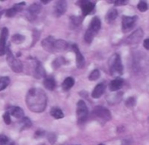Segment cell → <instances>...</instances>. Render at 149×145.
Masks as SVG:
<instances>
[{"mask_svg": "<svg viewBox=\"0 0 149 145\" xmlns=\"http://www.w3.org/2000/svg\"><path fill=\"white\" fill-rule=\"evenodd\" d=\"M83 18H84L83 17H74V16H72V17H71V21H72V25L78 26V25H79L81 24Z\"/></svg>", "mask_w": 149, "mask_h": 145, "instance_id": "cell-32", "label": "cell"}, {"mask_svg": "<svg viewBox=\"0 0 149 145\" xmlns=\"http://www.w3.org/2000/svg\"><path fill=\"white\" fill-rule=\"evenodd\" d=\"M8 145H15V144H14V143H11V142H10V143L8 144Z\"/></svg>", "mask_w": 149, "mask_h": 145, "instance_id": "cell-42", "label": "cell"}, {"mask_svg": "<svg viewBox=\"0 0 149 145\" xmlns=\"http://www.w3.org/2000/svg\"><path fill=\"white\" fill-rule=\"evenodd\" d=\"M25 5V3L24 2H22V3H18L17 4H15L14 6H12L11 8L8 9L6 11H5V16L8 17V18H11L13 16H15L18 11H20L22 10V8Z\"/></svg>", "mask_w": 149, "mask_h": 145, "instance_id": "cell-15", "label": "cell"}, {"mask_svg": "<svg viewBox=\"0 0 149 145\" xmlns=\"http://www.w3.org/2000/svg\"><path fill=\"white\" fill-rule=\"evenodd\" d=\"M9 112L10 115H11L17 119H22L24 117V112L20 107H12Z\"/></svg>", "mask_w": 149, "mask_h": 145, "instance_id": "cell-18", "label": "cell"}, {"mask_svg": "<svg viewBox=\"0 0 149 145\" xmlns=\"http://www.w3.org/2000/svg\"><path fill=\"white\" fill-rule=\"evenodd\" d=\"M137 8H138V10H139L140 11H141V12H145V11H148V3H147L146 1H141V2L138 4Z\"/></svg>", "mask_w": 149, "mask_h": 145, "instance_id": "cell-31", "label": "cell"}, {"mask_svg": "<svg viewBox=\"0 0 149 145\" xmlns=\"http://www.w3.org/2000/svg\"><path fill=\"white\" fill-rule=\"evenodd\" d=\"M136 104V101L134 97H129L127 101H126V106L127 108H133L134 107Z\"/></svg>", "mask_w": 149, "mask_h": 145, "instance_id": "cell-33", "label": "cell"}, {"mask_svg": "<svg viewBox=\"0 0 149 145\" xmlns=\"http://www.w3.org/2000/svg\"><path fill=\"white\" fill-rule=\"evenodd\" d=\"M74 79L72 78V77H67V78H65V81H63V83H62V89L64 90V91H68V90H70L72 87H73V85H74Z\"/></svg>", "mask_w": 149, "mask_h": 145, "instance_id": "cell-22", "label": "cell"}, {"mask_svg": "<svg viewBox=\"0 0 149 145\" xmlns=\"http://www.w3.org/2000/svg\"><path fill=\"white\" fill-rule=\"evenodd\" d=\"M44 86L48 90H53L56 88V82L53 77H47L44 81Z\"/></svg>", "mask_w": 149, "mask_h": 145, "instance_id": "cell-23", "label": "cell"}, {"mask_svg": "<svg viewBox=\"0 0 149 145\" xmlns=\"http://www.w3.org/2000/svg\"><path fill=\"white\" fill-rule=\"evenodd\" d=\"M9 31L6 27H3L0 33V56H3L6 53V41L8 38Z\"/></svg>", "mask_w": 149, "mask_h": 145, "instance_id": "cell-11", "label": "cell"}, {"mask_svg": "<svg viewBox=\"0 0 149 145\" xmlns=\"http://www.w3.org/2000/svg\"><path fill=\"white\" fill-rule=\"evenodd\" d=\"M10 84V78L7 76L0 77V91H3L5 89L8 85Z\"/></svg>", "mask_w": 149, "mask_h": 145, "instance_id": "cell-28", "label": "cell"}, {"mask_svg": "<svg viewBox=\"0 0 149 145\" xmlns=\"http://www.w3.org/2000/svg\"><path fill=\"white\" fill-rule=\"evenodd\" d=\"M21 55V53H17V57H19Z\"/></svg>", "mask_w": 149, "mask_h": 145, "instance_id": "cell-43", "label": "cell"}, {"mask_svg": "<svg viewBox=\"0 0 149 145\" xmlns=\"http://www.w3.org/2000/svg\"><path fill=\"white\" fill-rule=\"evenodd\" d=\"M41 3L44 4H49L50 3V0H42Z\"/></svg>", "mask_w": 149, "mask_h": 145, "instance_id": "cell-40", "label": "cell"}, {"mask_svg": "<svg viewBox=\"0 0 149 145\" xmlns=\"http://www.w3.org/2000/svg\"><path fill=\"white\" fill-rule=\"evenodd\" d=\"M72 50L75 53V55H76L77 67L78 68H83L84 66H85V58H84V56L80 53V51H79V47H78V46L76 44H73L72 46Z\"/></svg>", "mask_w": 149, "mask_h": 145, "instance_id": "cell-13", "label": "cell"}, {"mask_svg": "<svg viewBox=\"0 0 149 145\" xmlns=\"http://www.w3.org/2000/svg\"><path fill=\"white\" fill-rule=\"evenodd\" d=\"M3 11H0V18H1V17H2V15H3Z\"/></svg>", "mask_w": 149, "mask_h": 145, "instance_id": "cell-41", "label": "cell"}, {"mask_svg": "<svg viewBox=\"0 0 149 145\" xmlns=\"http://www.w3.org/2000/svg\"><path fill=\"white\" fill-rule=\"evenodd\" d=\"M138 20V17L137 16H123L122 17V20H121V29L123 31V32H127L129 31H131L135 23Z\"/></svg>", "mask_w": 149, "mask_h": 145, "instance_id": "cell-6", "label": "cell"}, {"mask_svg": "<svg viewBox=\"0 0 149 145\" xmlns=\"http://www.w3.org/2000/svg\"><path fill=\"white\" fill-rule=\"evenodd\" d=\"M50 114L55 119H61V118H64V116H65L63 111L59 108H55V107L51 109Z\"/></svg>", "mask_w": 149, "mask_h": 145, "instance_id": "cell-24", "label": "cell"}, {"mask_svg": "<svg viewBox=\"0 0 149 145\" xmlns=\"http://www.w3.org/2000/svg\"><path fill=\"white\" fill-rule=\"evenodd\" d=\"M55 41L56 39L52 36L46 37L42 40V47L48 53H55Z\"/></svg>", "mask_w": 149, "mask_h": 145, "instance_id": "cell-10", "label": "cell"}, {"mask_svg": "<svg viewBox=\"0 0 149 145\" xmlns=\"http://www.w3.org/2000/svg\"><path fill=\"white\" fill-rule=\"evenodd\" d=\"M91 116H93V118L99 119L103 122H108L112 118L111 112L107 108L102 107V106H98V107L94 108Z\"/></svg>", "mask_w": 149, "mask_h": 145, "instance_id": "cell-4", "label": "cell"}, {"mask_svg": "<svg viewBox=\"0 0 149 145\" xmlns=\"http://www.w3.org/2000/svg\"><path fill=\"white\" fill-rule=\"evenodd\" d=\"M76 114H77L78 122L79 123H86V121L87 120V117H88V109H87V106L84 101H82V100L79 101V102L77 104Z\"/></svg>", "mask_w": 149, "mask_h": 145, "instance_id": "cell-5", "label": "cell"}, {"mask_svg": "<svg viewBox=\"0 0 149 145\" xmlns=\"http://www.w3.org/2000/svg\"><path fill=\"white\" fill-rule=\"evenodd\" d=\"M24 40H25V37L24 35H22V34H19V33L14 34L11 37V42L16 44V45L22 44Z\"/></svg>", "mask_w": 149, "mask_h": 145, "instance_id": "cell-25", "label": "cell"}, {"mask_svg": "<svg viewBox=\"0 0 149 145\" xmlns=\"http://www.w3.org/2000/svg\"><path fill=\"white\" fill-rule=\"evenodd\" d=\"M69 45L66 41L63 39H56L55 41V52L65 51L68 48Z\"/></svg>", "mask_w": 149, "mask_h": 145, "instance_id": "cell-21", "label": "cell"}, {"mask_svg": "<svg viewBox=\"0 0 149 145\" xmlns=\"http://www.w3.org/2000/svg\"><path fill=\"white\" fill-rule=\"evenodd\" d=\"M66 62H65V60L62 57H59V58H57L55 59L52 63V67L53 69H58V67H60L62 65H65Z\"/></svg>", "mask_w": 149, "mask_h": 145, "instance_id": "cell-27", "label": "cell"}, {"mask_svg": "<svg viewBox=\"0 0 149 145\" xmlns=\"http://www.w3.org/2000/svg\"><path fill=\"white\" fill-rule=\"evenodd\" d=\"M118 17V11L115 8H112L110 9L107 15H106V22L108 23V24H111L113 23Z\"/></svg>", "mask_w": 149, "mask_h": 145, "instance_id": "cell-20", "label": "cell"}, {"mask_svg": "<svg viewBox=\"0 0 149 145\" xmlns=\"http://www.w3.org/2000/svg\"><path fill=\"white\" fill-rule=\"evenodd\" d=\"M105 89H106V86H105L104 83H100V84H98V85L94 88V89H93V93H92V97H93V99H99V98L101 97L102 95L104 94Z\"/></svg>", "mask_w": 149, "mask_h": 145, "instance_id": "cell-16", "label": "cell"}, {"mask_svg": "<svg viewBox=\"0 0 149 145\" xmlns=\"http://www.w3.org/2000/svg\"><path fill=\"white\" fill-rule=\"evenodd\" d=\"M33 74L37 79L44 78L46 75V73H45V70L43 65L39 61H38L37 60H35V66H34Z\"/></svg>", "mask_w": 149, "mask_h": 145, "instance_id": "cell-14", "label": "cell"}, {"mask_svg": "<svg viewBox=\"0 0 149 145\" xmlns=\"http://www.w3.org/2000/svg\"><path fill=\"white\" fill-rule=\"evenodd\" d=\"M45 134V131H43L42 130H38L36 133H35V137H40Z\"/></svg>", "mask_w": 149, "mask_h": 145, "instance_id": "cell-38", "label": "cell"}, {"mask_svg": "<svg viewBox=\"0 0 149 145\" xmlns=\"http://www.w3.org/2000/svg\"><path fill=\"white\" fill-rule=\"evenodd\" d=\"M3 121H4L5 124H7V125L10 124L11 119H10V112H9V111H6V112L3 114Z\"/></svg>", "mask_w": 149, "mask_h": 145, "instance_id": "cell-34", "label": "cell"}, {"mask_svg": "<svg viewBox=\"0 0 149 145\" xmlns=\"http://www.w3.org/2000/svg\"><path fill=\"white\" fill-rule=\"evenodd\" d=\"M114 4L115 5H125L128 3V1H126V0H116V1H113Z\"/></svg>", "mask_w": 149, "mask_h": 145, "instance_id": "cell-37", "label": "cell"}, {"mask_svg": "<svg viewBox=\"0 0 149 145\" xmlns=\"http://www.w3.org/2000/svg\"><path fill=\"white\" fill-rule=\"evenodd\" d=\"M41 4H37V3H34L32 4L31 5L29 6L28 8V18L30 20H33L36 18V17L38 16V14L40 13L41 11Z\"/></svg>", "mask_w": 149, "mask_h": 145, "instance_id": "cell-12", "label": "cell"}, {"mask_svg": "<svg viewBox=\"0 0 149 145\" xmlns=\"http://www.w3.org/2000/svg\"><path fill=\"white\" fill-rule=\"evenodd\" d=\"M66 9H67V4L65 1H62V0L57 1L53 7V15L56 18H59L63 14H65Z\"/></svg>", "mask_w": 149, "mask_h": 145, "instance_id": "cell-9", "label": "cell"}, {"mask_svg": "<svg viewBox=\"0 0 149 145\" xmlns=\"http://www.w3.org/2000/svg\"><path fill=\"white\" fill-rule=\"evenodd\" d=\"M38 38H39V32L38 30H33V40H32L31 46H33L37 42Z\"/></svg>", "mask_w": 149, "mask_h": 145, "instance_id": "cell-36", "label": "cell"}, {"mask_svg": "<svg viewBox=\"0 0 149 145\" xmlns=\"http://www.w3.org/2000/svg\"><path fill=\"white\" fill-rule=\"evenodd\" d=\"M109 71L113 76L121 75L123 74V66L119 54H113L109 60Z\"/></svg>", "mask_w": 149, "mask_h": 145, "instance_id": "cell-2", "label": "cell"}, {"mask_svg": "<svg viewBox=\"0 0 149 145\" xmlns=\"http://www.w3.org/2000/svg\"><path fill=\"white\" fill-rule=\"evenodd\" d=\"M10 143L9 138L4 135H0V145H8Z\"/></svg>", "mask_w": 149, "mask_h": 145, "instance_id": "cell-35", "label": "cell"}, {"mask_svg": "<svg viewBox=\"0 0 149 145\" xmlns=\"http://www.w3.org/2000/svg\"><path fill=\"white\" fill-rule=\"evenodd\" d=\"M97 33H95L93 31H92L91 29H87L86 32V34H85V41L87 43V44H91L93 42V39L94 38V36L96 35Z\"/></svg>", "mask_w": 149, "mask_h": 145, "instance_id": "cell-26", "label": "cell"}, {"mask_svg": "<svg viewBox=\"0 0 149 145\" xmlns=\"http://www.w3.org/2000/svg\"><path fill=\"white\" fill-rule=\"evenodd\" d=\"M143 46H144V47H145L147 50H149V39H147L144 40Z\"/></svg>", "mask_w": 149, "mask_h": 145, "instance_id": "cell-39", "label": "cell"}, {"mask_svg": "<svg viewBox=\"0 0 149 145\" xmlns=\"http://www.w3.org/2000/svg\"><path fill=\"white\" fill-rule=\"evenodd\" d=\"M5 54H6V60H7L9 66L10 67L11 70L15 73H21L23 71V64L19 60H17L13 55V53H11L9 46H7V48H6Z\"/></svg>", "mask_w": 149, "mask_h": 145, "instance_id": "cell-3", "label": "cell"}, {"mask_svg": "<svg viewBox=\"0 0 149 145\" xmlns=\"http://www.w3.org/2000/svg\"><path fill=\"white\" fill-rule=\"evenodd\" d=\"M20 125H21V130L24 129H29L31 126V122L28 117H24L21 119Z\"/></svg>", "mask_w": 149, "mask_h": 145, "instance_id": "cell-29", "label": "cell"}, {"mask_svg": "<svg viewBox=\"0 0 149 145\" xmlns=\"http://www.w3.org/2000/svg\"><path fill=\"white\" fill-rule=\"evenodd\" d=\"M100 145H104V144H100Z\"/></svg>", "mask_w": 149, "mask_h": 145, "instance_id": "cell-44", "label": "cell"}, {"mask_svg": "<svg viewBox=\"0 0 149 145\" xmlns=\"http://www.w3.org/2000/svg\"><path fill=\"white\" fill-rule=\"evenodd\" d=\"M101 27V22H100V19L98 18V17H94L93 18L91 23H90V25H89V29H91L92 31H93L95 33H97L100 29Z\"/></svg>", "mask_w": 149, "mask_h": 145, "instance_id": "cell-19", "label": "cell"}, {"mask_svg": "<svg viewBox=\"0 0 149 145\" xmlns=\"http://www.w3.org/2000/svg\"><path fill=\"white\" fill-rule=\"evenodd\" d=\"M26 106L34 113L44 112L47 105V96L41 88H31L25 98Z\"/></svg>", "mask_w": 149, "mask_h": 145, "instance_id": "cell-1", "label": "cell"}, {"mask_svg": "<svg viewBox=\"0 0 149 145\" xmlns=\"http://www.w3.org/2000/svg\"><path fill=\"white\" fill-rule=\"evenodd\" d=\"M124 83V81L121 78H116L113 81H111L110 85H109V88L112 92H115L118 91L121 88L122 85Z\"/></svg>", "mask_w": 149, "mask_h": 145, "instance_id": "cell-17", "label": "cell"}, {"mask_svg": "<svg viewBox=\"0 0 149 145\" xmlns=\"http://www.w3.org/2000/svg\"><path fill=\"white\" fill-rule=\"evenodd\" d=\"M100 77V73L98 69H94L93 71H92V73L90 74L88 79L89 81H97L99 78Z\"/></svg>", "mask_w": 149, "mask_h": 145, "instance_id": "cell-30", "label": "cell"}, {"mask_svg": "<svg viewBox=\"0 0 149 145\" xmlns=\"http://www.w3.org/2000/svg\"><path fill=\"white\" fill-rule=\"evenodd\" d=\"M78 4L80 6L81 11H82V16L86 17L89 14H91L94 9H95V3L91 2V1H87V0H82V1H79Z\"/></svg>", "mask_w": 149, "mask_h": 145, "instance_id": "cell-7", "label": "cell"}, {"mask_svg": "<svg viewBox=\"0 0 149 145\" xmlns=\"http://www.w3.org/2000/svg\"><path fill=\"white\" fill-rule=\"evenodd\" d=\"M144 36V32L141 29H138L136 30L135 32H134L127 39V41L126 43L127 45H137L139 44L141 41V39L143 38Z\"/></svg>", "mask_w": 149, "mask_h": 145, "instance_id": "cell-8", "label": "cell"}]
</instances>
